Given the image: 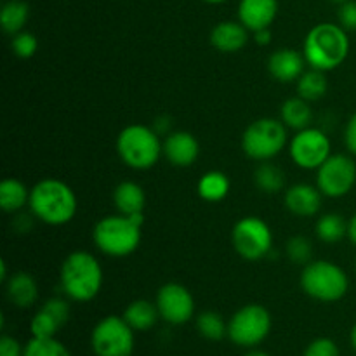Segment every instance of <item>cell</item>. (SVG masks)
<instances>
[{
	"instance_id": "1",
	"label": "cell",
	"mask_w": 356,
	"mask_h": 356,
	"mask_svg": "<svg viewBox=\"0 0 356 356\" xmlns=\"http://www.w3.org/2000/svg\"><path fill=\"white\" fill-rule=\"evenodd\" d=\"M28 207L31 216L44 225L65 226L75 218L79 202L65 181L45 177L31 188Z\"/></svg>"
},
{
	"instance_id": "2",
	"label": "cell",
	"mask_w": 356,
	"mask_h": 356,
	"mask_svg": "<svg viewBox=\"0 0 356 356\" xmlns=\"http://www.w3.org/2000/svg\"><path fill=\"white\" fill-rule=\"evenodd\" d=\"M350 47L348 31L341 24L320 23L306 35L302 54L309 68L330 72L346 61Z\"/></svg>"
},
{
	"instance_id": "3",
	"label": "cell",
	"mask_w": 356,
	"mask_h": 356,
	"mask_svg": "<svg viewBox=\"0 0 356 356\" xmlns=\"http://www.w3.org/2000/svg\"><path fill=\"white\" fill-rule=\"evenodd\" d=\"M145 216H104L94 225L92 242L99 252L110 257H127L141 243V228Z\"/></svg>"
},
{
	"instance_id": "4",
	"label": "cell",
	"mask_w": 356,
	"mask_h": 356,
	"mask_svg": "<svg viewBox=\"0 0 356 356\" xmlns=\"http://www.w3.org/2000/svg\"><path fill=\"white\" fill-rule=\"evenodd\" d=\"M63 294L75 302H89L103 287V268L96 256L86 250L68 254L59 273Z\"/></svg>"
},
{
	"instance_id": "5",
	"label": "cell",
	"mask_w": 356,
	"mask_h": 356,
	"mask_svg": "<svg viewBox=\"0 0 356 356\" xmlns=\"http://www.w3.org/2000/svg\"><path fill=\"white\" fill-rule=\"evenodd\" d=\"M117 153L129 169L148 170L163 155V141L153 127L132 124L117 136Z\"/></svg>"
},
{
	"instance_id": "6",
	"label": "cell",
	"mask_w": 356,
	"mask_h": 356,
	"mask_svg": "<svg viewBox=\"0 0 356 356\" xmlns=\"http://www.w3.org/2000/svg\"><path fill=\"white\" fill-rule=\"evenodd\" d=\"M302 292L318 302H337L350 291V278L346 271L327 259L309 261L302 266L299 278Z\"/></svg>"
},
{
	"instance_id": "7",
	"label": "cell",
	"mask_w": 356,
	"mask_h": 356,
	"mask_svg": "<svg viewBox=\"0 0 356 356\" xmlns=\"http://www.w3.org/2000/svg\"><path fill=\"white\" fill-rule=\"evenodd\" d=\"M285 146H287V127L278 118H257L247 125L242 134L243 153L256 162H268L275 159L280 155Z\"/></svg>"
},
{
	"instance_id": "8",
	"label": "cell",
	"mask_w": 356,
	"mask_h": 356,
	"mask_svg": "<svg viewBox=\"0 0 356 356\" xmlns=\"http://www.w3.org/2000/svg\"><path fill=\"white\" fill-rule=\"evenodd\" d=\"M271 327L270 312L263 305L250 302L236 309L228 320V339L236 346L252 350L268 339Z\"/></svg>"
},
{
	"instance_id": "9",
	"label": "cell",
	"mask_w": 356,
	"mask_h": 356,
	"mask_svg": "<svg viewBox=\"0 0 356 356\" xmlns=\"http://www.w3.org/2000/svg\"><path fill=\"white\" fill-rule=\"evenodd\" d=\"M134 334L124 316L108 315L94 325L90 350L94 356H132L136 348Z\"/></svg>"
},
{
	"instance_id": "10",
	"label": "cell",
	"mask_w": 356,
	"mask_h": 356,
	"mask_svg": "<svg viewBox=\"0 0 356 356\" xmlns=\"http://www.w3.org/2000/svg\"><path fill=\"white\" fill-rule=\"evenodd\" d=\"M232 245L242 259L257 263L270 256L273 250V233L264 219L245 216L233 226Z\"/></svg>"
},
{
	"instance_id": "11",
	"label": "cell",
	"mask_w": 356,
	"mask_h": 356,
	"mask_svg": "<svg viewBox=\"0 0 356 356\" xmlns=\"http://www.w3.org/2000/svg\"><path fill=\"white\" fill-rule=\"evenodd\" d=\"M356 184V163L351 156L336 153L316 169V186L323 197L343 198Z\"/></svg>"
},
{
	"instance_id": "12",
	"label": "cell",
	"mask_w": 356,
	"mask_h": 356,
	"mask_svg": "<svg viewBox=\"0 0 356 356\" xmlns=\"http://www.w3.org/2000/svg\"><path fill=\"white\" fill-rule=\"evenodd\" d=\"M329 136L316 127H306L296 132L289 143V155L292 162L305 170H316L332 153Z\"/></svg>"
},
{
	"instance_id": "13",
	"label": "cell",
	"mask_w": 356,
	"mask_h": 356,
	"mask_svg": "<svg viewBox=\"0 0 356 356\" xmlns=\"http://www.w3.org/2000/svg\"><path fill=\"white\" fill-rule=\"evenodd\" d=\"M160 318L170 325H184L195 316V298L184 285L169 282L159 289L155 298Z\"/></svg>"
},
{
	"instance_id": "14",
	"label": "cell",
	"mask_w": 356,
	"mask_h": 356,
	"mask_svg": "<svg viewBox=\"0 0 356 356\" xmlns=\"http://www.w3.org/2000/svg\"><path fill=\"white\" fill-rule=\"evenodd\" d=\"M198 155H200V145L191 132L174 131L163 139V156L170 165L186 169L197 162Z\"/></svg>"
},
{
	"instance_id": "15",
	"label": "cell",
	"mask_w": 356,
	"mask_h": 356,
	"mask_svg": "<svg viewBox=\"0 0 356 356\" xmlns=\"http://www.w3.org/2000/svg\"><path fill=\"white\" fill-rule=\"evenodd\" d=\"M306 58L302 52L291 47H282L271 52L268 59V72L277 82L291 83L298 82L299 76L306 72Z\"/></svg>"
},
{
	"instance_id": "16",
	"label": "cell",
	"mask_w": 356,
	"mask_h": 356,
	"mask_svg": "<svg viewBox=\"0 0 356 356\" xmlns=\"http://www.w3.org/2000/svg\"><path fill=\"white\" fill-rule=\"evenodd\" d=\"M322 191L318 186L306 183L292 184L285 190L284 204L289 212L298 218H313L320 212L322 207Z\"/></svg>"
},
{
	"instance_id": "17",
	"label": "cell",
	"mask_w": 356,
	"mask_h": 356,
	"mask_svg": "<svg viewBox=\"0 0 356 356\" xmlns=\"http://www.w3.org/2000/svg\"><path fill=\"white\" fill-rule=\"evenodd\" d=\"M278 16V0H240L238 21L250 31L266 30Z\"/></svg>"
},
{
	"instance_id": "18",
	"label": "cell",
	"mask_w": 356,
	"mask_h": 356,
	"mask_svg": "<svg viewBox=\"0 0 356 356\" xmlns=\"http://www.w3.org/2000/svg\"><path fill=\"white\" fill-rule=\"evenodd\" d=\"M249 42V30L240 21H221L211 31V45L222 54L242 51Z\"/></svg>"
},
{
	"instance_id": "19",
	"label": "cell",
	"mask_w": 356,
	"mask_h": 356,
	"mask_svg": "<svg viewBox=\"0 0 356 356\" xmlns=\"http://www.w3.org/2000/svg\"><path fill=\"white\" fill-rule=\"evenodd\" d=\"M6 296L16 308H31L38 301L37 280L26 271H16L6 280Z\"/></svg>"
},
{
	"instance_id": "20",
	"label": "cell",
	"mask_w": 356,
	"mask_h": 356,
	"mask_svg": "<svg viewBox=\"0 0 356 356\" xmlns=\"http://www.w3.org/2000/svg\"><path fill=\"white\" fill-rule=\"evenodd\" d=\"M113 204L118 214L145 216L146 195L145 190L134 181H122L113 190Z\"/></svg>"
},
{
	"instance_id": "21",
	"label": "cell",
	"mask_w": 356,
	"mask_h": 356,
	"mask_svg": "<svg viewBox=\"0 0 356 356\" xmlns=\"http://www.w3.org/2000/svg\"><path fill=\"white\" fill-rule=\"evenodd\" d=\"M124 320L134 332H148L156 325L160 318L159 308L148 299H136L124 309Z\"/></svg>"
},
{
	"instance_id": "22",
	"label": "cell",
	"mask_w": 356,
	"mask_h": 356,
	"mask_svg": "<svg viewBox=\"0 0 356 356\" xmlns=\"http://www.w3.org/2000/svg\"><path fill=\"white\" fill-rule=\"evenodd\" d=\"M30 191L23 181L6 177L0 183V207L7 214H16L30 204Z\"/></svg>"
},
{
	"instance_id": "23",
	"label": "cell",
	"mask_w": 356,
	"mask_h": 356,
	"mask_svg": "<svg viewBox=\"0 0 356 356\" xmlns=\"http://www.w3.org/2000/svg\"><path fill=\"white\" fill-rule=\"evenodd\" d=\"M232 190L229 177L221 170H209L202 174V177L197 183V193L202 200L205 202H221L228 197Z\"/></svg>"
},
{
	"instance_id": "24",
	"label": "cell",
	"mask_w": 356,
	"mask_h": 356,
	"mask_svg": "<svg viewBox=\"0 0 356 356\" xmlns=\"http://www.w3.org/2000/svg\"><path fill=\"white\" fill-rule=\"evenodd\" d=\"M280 120L287 129H294L296 132L309 127L313 120V111L309 108V101L302 97H289L280 110Z\"/></svg>"
},
{
	"instance_id": "25",
	"label": "cell",
	"mask_w": 356,
	"mask_h": 356,
	"mask_svg": "<svg viewBox=\"0 0 356 356\" xmlns=\"http://www.w3.org/2000/svg\"><path fill=\"white\" fill-rule=\"evenodd\" d=\"M28 17H30V6L24 0H7L0 9V26L13 37L24 30Z\"/></svg>"
},
{
	"instance_id": "26",
	"label": "cell",
	"mask_w": 356,
	"mask_h": 356,
	"mask_svg": "<svg viewBox=\"0 0 356 356\" xmlns=\"http://www.w3.org/2000/svg\"><path fill=\"white\" fill-rule=\"evenodd\" d=\"M348 222L346 218L337 212H329L316 219L315 233L322 242L337 243L348 236Z\"/></svg>"
},
{
	"instance_id": "27",
	"label": "cell",
	"mask_w": 356,
	"mask_h": 356,
	"mask_svg": "<svg viewBox=\"0 0 356 356\" xmlns=\"http://www.w3.org/2000/svg\"><path fill=\"white\" fill-rule=\"evenodd\" d=\"M296 83H298V96L309 101V103L322 99L327 94V89H329L325 72H320V70L315 68L306 70Z\"/></svg>"
},
{
	"instance_id": "28",
	"label": "cell",
	"mask_w": 356,
	"mask_h": 356,
	"mask_svg": "<svg viewBox=\"0 0 356 356\" xmlns=\"http://www.w3.org/2000/svg\"><path fill=\"white\" fill-rule=\"evenodd\" d=\"M254 183H256L257 190L263 191V193L275 195L284 190L285 174L280 167L268 160V162H261L257 165L256 172H254Z\"/></svg>"
},
{
	"instance_id": "29",
	"label": "cell",
	"mask_w": 356,
	"mask_h": 356,
	"mask_svg": "<svg viewBox=\"0 0 356 356\" xmlns=\"http://www.w3.org/2000/svg\"><path fill=\"white\" fill-rule=\"evenodd\" d=\"M197 330L205 341L219 343L228 337V322L218 312H202L197 316Z\"/></svg>"
},
{
	"instance_id": "30",
	"label": "cell",
	"mask_w": 356,
	"mask_h": 356,
	"mask_svg": "<svg viewBox=\"0 0 356 356\" xmlns=\"http://www.w3.org/2000/svg\"><path fill=\"white\" fill-rule=\"evenodd\" d=\"M23 356H72L68 348L58 341L56 337H47V339H38L31 337L24 344Z\"/></svg>"
},
{
	"instance_id": "31",
	"label": "cell",
	"mask_w": 356,
	"mask_h": 356,
	"mask_svg": "<svg viewBox=\"0 0 356 356\" xmlns=\"http://www.w3.org/2000/svg\"><path fill=\"white\" fill-rule=\"evenodd\" d=\"M59 329H61V323H59L51 313L45 312L44 308L38 309L30 322L31 337H38V339L56 337V334L59 332Z\"/></svg>"
},
{
	"instance_id": "32",
	"label": "cell",
	"mask_w": 356,
	"mask_h": 356,
	"mask_svg": "<svg viewBox=\"0 0 356 356\" xmlns=\"http://www.w3.org/2000/svg\"><path fill=\"white\" fill-rule=\"evenodd\" d=\"M285 254H287L289 259L294 264H301L306 266L309 261H313V245L306 236H292L285 243Z\"/></svg>"
},
{
	"instance_id": "33",
	"label": "cell",
	"mask_w": 356,
	"mask_h": 356,
	"mask_svg": "<svg viewBox=\"0 0 356 356\" xmlns=\"http://www.w3.org/2000/svg\"><path fill=\"white\" fill-rule=\"evenodd\" d=\"M10 51H13L14 56L19 59L33 58L38 51V38L35 37L31 31H19V33L13 35Z\"/></svg>"
},
{
	"instance_id": "34",
	"label": "cell",
	"mask_w": 356,
	"mask_h": 356,
	"mask_svg": "<svg viewBox=\"0 0 356 356\" xmlns=\"http://www.w3.org/2000/svg\"><path fill=\"white\" fill-rule=\"evenodd\" d=\"M302 356H341L339 346L330 337H316L306 346Z\"/></svg>"
},
{
	"instance_id": "35",
	"label": "cell",
	"mask_w": 356,
	"mask_h": 356,
	"mask_svg": "<svg viewBox=\"0 0 356 356\" xmlns=\"http://www.w3.org/2000/svg\"><path fill=\"white\" fill-rule=\"evenodd\" d=\"M68 301V298H51L42 305V308H44L45 312L51 313V315L61 323V327H65L70 320V313H72Z\"/></svg>"
},
{
	"instance_id": "36",
	"label": "cell",
	"mask_w": 356,
	"mask_h": 356,
	"mask_svg": "<svg viewBox=\"0 0 356 356\" xmlns=\"http://www.w3.org/2000/svg\"><path fill=\"white\" fill-rule=\"evenodd\" d=\"M339 24L346 31H356V0H346L339 6Z\"/></svg>"
},
{
	"instance_id": "37",
	"label": "cell",
	"mask_w": 356,
	"mask_h": 356,
	"mask_svg": "<svg viewBox=\"0 0 356 356\" xmlns=\"http://www.w3.org/2000/svg\"><path fill=\"white\" fill-rule=\"evenodd\" d=\"M24 346H21L19 341L14 339L13 336L3 334L0 337V356H23Z\"/></svg>"
},
{
	"instance_id": "38",
	"label": "cell",
	"mask_w": 356,
	"mask_h": 356,
	"mask_svg": "<svg viewBox=\"0 0 356 356\" xmlns=\"http://www.w3.org/2000/svg\"><path fill=\"white\" fill-rule=\"evenodd\" d=\"M344 145H346L348 152L356 156V111L351 115V118L346 124V129H344Z\"/></svg>"
},
{
	"instance_id": "39",
	"label": "cell",
	"mask_w": 356,
	"mask_h": 356,
	"mask_svg": "<svg viewBox=\"0 0 356 356\" xmlns=\"http://www.w3.org/2000/svg\"><path fill=\"white\" fill-rule=\"evenodd\" d=\"M254 40H256L257 45H268V44H270V42H271L270 28H266V30L254 31Z\"/></svg>"
},
{
	"instance_id": "40",
	"label": "cell",
	"mask_w": 356,
	"mask_h": 356,
	"mask_svg": "<svg viewBox=\"0 0 356 356\" xmlns=\"http://www.w3.org/2000/svg\"><path fill=\"white\" fill-rule=\"evenodd\" d=\"M348 238H350L353 245H356V212L351 216L350 222H348Z\"/></svg>"
},
{
	"instance_id": "41",
	"label": "cell",
	"mask_w": 356,
	"mask_h": 356,
	"mask_svg": "<svg viewBox=\"0 0 356 356\" xmlns=\"http://www.w3.org/2000/svg\"><path fill=\"white\" fill-rule=\"evenodd\" d=\"M350 344H351V348H353V351L356 353V323L353 327H351V330H350Z\"/></svg>"
},
{
	"instance_id": "42",
	"label": "cell",
	"mask_w": 356,
	"mask_h": 356,
	"mask_svg": "<svg viewBox=\"0 0 356 356\" xmlns=\"http://www.w3.org/2000/svg\"><path fill=\"white\" fill-rule=\"evenodd\" d=\"M243 356H270V355H268L266 351H261V350H256V348H252V350L247 351Z\"/></svg>"
},
{
	"instance_id": "43",
	"label": "cell",
	"mask_w": 356,
	"mask_h": 356,
	"mask_svg": "<svg viewBox=\"0 0 356 356\" xmlns=\"http://www.w3.org/2000/svg\"><path fill=\"white\" fill-rule=\"evenodd\" d=\"M204 2H207V3H212V6H218V3H222V2H226V0H204Z\"/></svg>"
},
{
	"instance_id": "44",
	"label": "cell",
	"mask_w": 356,
	"mask_h": 356,
	"mask_svg": "<svg viewBox=\"0 0 356 356\" xmlns=\"http://www.w3.org/2000/svg\"><path fill=\"white\" fill-rule=\"evenodd\" d=\"M330 2H336V3H339V6H341V3L346 2V0H330Z\"/></svg>"
}]
</instances>
